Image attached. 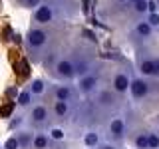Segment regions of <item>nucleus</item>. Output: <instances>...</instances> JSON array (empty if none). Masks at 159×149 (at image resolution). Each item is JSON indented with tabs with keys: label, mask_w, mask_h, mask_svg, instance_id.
I'll return each mask as SVG.
<instances>
[{
	"label": "nucleus",
	"mask_w": 159,
	"mask_h": 149,
	"mask_svg": "<svg viewBox=\"0 0 159 149\" xmlns=\"http://www.w3.org/2000/svg\"><path fill=\"white\" fill-rule=\"evenodd\" d=\"M54 109H56V113L60 117H64L68 113V102H56V107Z\"/></svg>",
	"instance_id": "13"
},
{
	"label": "nucleus",
	"mask_w": 159,
	"mask_h": 149,
	"mask_svg": "<svg viewBox=\"0 0 159 149\" xmlns=\"http://www.w3.org/2000/svg\"><path fill=\"white\" fill-rule=\"evenodd\" d=\"M84 141H86V145H88V147H96V145H98V141H99V139H98V133H88Z\"/></svg>",
	"instance_id": "14"
},
{
	"label": "nucleus",
	"mask_w": 159,
	"mask_h": 149,
	"mask_svg": "<svg viewBox=\"0 0 159 149\" xmlns=\"http://www.w3.org/2000/svg\"><path fill=\"white\" fill-rule=\"evenodd\" d=\"M44 92V82L42 79H34L32 82V93H42Z\"/></svg>",
	"instance_id": "17"
},
{
	"label": "nucleus",
	"mask_w": 159,
	"mask_h": 149,
	"mask_svg": "<svg viewBox=\"0 0 159 149\" xmlns=\"http://www.w3.org/2000/svg\"><path fill=\"white\" fill-rule=\"evenodd\" d=\"M6 149H18L20 147V139H16V137H10L8 141H6V145H4Z\"/></svg>",
	"instance_id": "20"
},
{
	"label": "nucleus",
	"mask_w": 159,
	"mask_h": 149,
	"mask_svg": "<svg viewBox=\"0 0 159 149\" xmlns=\"http://www.w3.org/2000/svg\"><path fill=\"white\" fill-rule=\"evenodd\" d=\"M48 145V139H46V135H38L36 139H34V147L36 149H44Z\"/></svg>",
	"instance_id": "16"
},
{
	"label": "nucleus",
	"mask_w": 159,
	"mask_h": 149,
	"mask_svg": "<svg viewBox=\"0 0 159 149\" xmlns=\"http://www.w3.org/2000/svg\"><path fill=\"white\" fill-rule=\"evenodd\" d=\"M131 2H133V4H135V2H139V0H131Z\"/></svg>",
	"instance_id": "30"
},
{
	"label": "nucleus",
	"mask_w": 159,
	"mask_h": 149,
	"mask_svg": "<svg viewBox=\"0 0 159 149\" xmlns=\"http://www.w3.org/2000/svg\"><path fill=\"white\" fill-rule=\"evenodd\" d=\"M133 6H135V12H145L147 6H149V2H147V0H139V2L133 4Z\"/></svg>",
	"instance_id": "21"
},
{
	"label": "nucleus",
	"mask_w": 159,
	"mask_h": 149,
	"mask_svg": "<svg viewBox=\"0 0 159 149\" xmlns=\"http://www.w3.org/2000/svg\"><path fill=\"white\" fill-rule=\"evenodd\" d=\"M155 8H157V4H155V2L151 0V2H149V6H147V10H149L151 14H155Z\"/></svg>",
	"instance_id": "25"
},
{
	"label": "nucleus",
	"mask_w": 159,
	"mask_h": 149,
	"mask_svg": "<svg viewBox=\"0 0 159 149\" xmlns=\"http://www.w3.org/2000/svg\"><path fill=\"white\" fill-rule=\"evenodd\" d=\"M109 131H111L116 137H121L123 135V121L121 119H113L111 125H109Z\"/></svg>",
	"instance_id": "9"
},
{
	"label": "nucleus",
	"mask_w": 159,
	"mask_h": 149,
	"mask_svg": "<svg viewBox=\"0 0 159 149\" xmlns=\"http://www.w3.org/2000/svg\"><path fill=\"white\" fill-rule=\"evenodd\" d=\"M76 72L78 74H86L88 72V66H86V64H78V66H76Z\"/></svg>",
	"instance_id": "24"
},
{
	"label": "nucleus",
	"mask_w": 159,
	"mask_h": 149,
	"mask_svg": "<svg viewBox=\"0 0 159 149\" xmlns=\"http://www.w3.org/2000/svg\"><path fill=\"white\" fill-rule=\"evenodd\" d=\"M30 97H32V92H22L18 96V103H20V106H28V103H30Z\"/></svg>",
	"instance_id": "15"
},
{
	"label": "nucleus",
	"mask_w": 159,
	"mask_h": 149,
	"mask_svg": "<svg viewBox=\"0 0 159 149\" xmlns=\"http://www.w3.org/2000/svg\"><path fill=\"white\" fill-rule=\"evenodd\" d=\"M137 34H139V36H149V34H151V24H149V22H139L137 24Z\"/></svg>",
	"instance_id": "11"
},
{
	"label": "nucleus",
	"mask_w": 159,
	"mask_h": 149,
	"mask_svg": "<svg viewBox=\"0 0 159 149\" xmlns=\"http://www.w3.org/2000/svg\"><path fill=\"white\" fill-rule=\"evenodd\" d=\"M56 70H58L60 76H64V78H72L74 74H76V68H74L72 64L68 62V60H62V62H58Z\"/></svg>",
	"instance_id": "5"
},
{
	"label": "nucleus",
	"mask_w": 159,
	"mask_h": 149,
	"mask_svg": "<svg viewBox=\"0 0 159 149\" xmlns=\"http://www.w3.org/2000/svg\"><path fill=\"white\" fill-rule=\"evenodd\" d=\"M159 147V135L149 133V149H157Z\"/></svg>",
	"instance_id": "19"
},
{
	"label": "nucleus",
	"mask_w": 159,
	"mask_h": 149,
	"mask_svg": "<svg viewBox=\"0 0 159 149\" xmlns=\"http://www.w3.org/2000/svg\"><path fill=\"white\" fill-rule=\"evenodd\" d=\"M70 88H66V86H62V88H58L56 89V97H58V102H68L70 99Z\"/></svg>",
	"instance_id": "10"
},
{
	"label": "nucleus",
	"mask_w": 159,
	"mask_h": 149,
	"mask_svg": "<svg viewBox=\"0 0 159 149\" xmlns=\"http://www.w3.org/2000/svg\"><path fill=\"white\" fill-rule=\"evenodd\" d=\"M22 74H24V76L28 74V64L26 62H22Z\"/></svg>",
	"instance_id": "27"
},
{
	"label": "nucleus",
	"mask_w": 159,
	"mask_h": 149,
	"mask_svg": "<svg viewBox=\"0 0 159 149\" xmlns=\"http://www.w3.org/2000/svg\"><path fill=\"white\" fill-rule=\"evenodd\" d=\"M141 72L145 74V76L159 74V62H153V60H143V62H141Z\"/></svg>",
	"instance_id": "6"
},
{
	"label": "nucleus",
	"mask_w": 159,
	"mask_h": 149,
	"mask_svg": "<svg viewBox=\"0 0 159 149\" xmlns=\"http://www.w3.org/2000/svg\"><path fill=\"white\" fill-rule=\"evenodd\" d=\"M131 93H133V97H143V96H147V92H149V86L143 79H133L131 82Z\"/></svg>",
	"instance_id": "3"
},
{
	"label": "nucleus",
	"mask_w": 159,
	"mask_h": 149,
	"mask_svg": "<svg viewBox=\"0 0 159 149\" xmlns=\"http://www.w3.org/2000/svg\"><path fill=\"white\" fill-rule=\"evenodd\" d=\"M102 149H113V147H111V145H103Z\"/></svg>",
	"instance_id": "29"
},
{
	"label": "nucleus",
	"mask_w": 159,
	"mask_h": 149,
	"mask_svg": "<svg viewBox=\"0 0 159 149\" xmlns=\"http://www.w3.org/2000/svg\"><path fill=\"white\" fill-rule=\"evenodd\" d=\"M113 88H116V92H127V88H131V79L125 74H117L113 79Z\"/></svg>",
	"instance_id": "4"
},
{
	"label": "nucleus",
	"mask_w": 159,
	"mask_h": 149,
	"mask_svg": "<svg viewBox=\"0 0 159 149\" xmlns=\"http://www.w3.org/2000/svg\"><path fill=\"white\" fill-rule=\"evenodd\" d=\"M12 40H14V42H16V44H20V42H22V36H18V34H16V36H14Z\"/></svg>",
	"instance_id": "28"
},
{
	"label": "nucleus",
	"mask_w": 159,
	"mask_h": 149,
	"mask_svg": "<svg viewBox=\"0 0 159 149\" xmlns=\"http://www.w3.org/2000/svg\"><path fill=\"white\" fill-rule=\"evenodd\" d=\"M50 133H52V137H54V139H58V141H60V139H64V131H62L60 127H54Z\"/></svg>",
	"instance_id": "22"
},
{
	"label": "nucleus",
	"mask_w": 159,
	"mask_h": 149,
	"mask_svg": "<svg viewBox=\"0 0 159 149\" xmlns=\"http://www.w3.org/2000/svg\"><path fill=\"white\" fill-rule=\"evenodd\" d=\"M147 22L151 24V26H159V14H149Z\"/></svg>",
	"instance_id": "23"
},
{
	"label": "nucleus",
	"mask_w": 159,
	"mask_h": 149,
	"mask_svg": "<svg viewBox=\"0 0 159 149\" xmlns=\"http://www.w3.org/2000/svg\"><path fill=\"white\" fill-rule=\"evenodd\" d=\"M96 84H98V79H96V76H86L82 79V82H80V89H82V92H92L93 88H96Z\"/></svg>",
	"instance_id": "7"
},
{
	"label": "nucleus",
	"mask_w": 159,
	"mask_h": 149,
	"mask_svg": "<svg viewBox=\"0 0 159 149\" xmlns=\"http://www.w3.org/2000/svg\"><path fill=\"white\" fill-rule=\"evenodd\" d=\"M119 2H127V0H119Z\"/></svg>",
	"instance_id": "31"
},
{
	"label": "nucleus",
	"mask_w": 159,
	"mask_h": 149,
	"mask_svg": "<svg viewBox=\"0 0 159 149\" xmlns=\"http://www.w3.org/2000/svg\"><path fill=\"white\" fill-rule=\"evenodd\" d=\"M135 145L137 149H149V135H137Z\"/></svg>",
	"instance_id": "12"
},
{
	"label": "nucleus",
	"mask_w": 159,
	"mask_h": 149,
	"mask_svg": "<svg viewBox=\"0 0 159 149\" xmlns=\"http://www.w3.org/2000/svg\"><path fill=\"white\" fill-rule=\"evenodd\" d=\"M34 18H36V22H40V24H48L50 20H52V8H50L48 4H40L36 14H34Z\"/></svg>",
	"instance_id": "2"
},
{
	"label": "nucleus",
	"mask_w": 159,
	"mask_h": 149,
	"mask_svg": "<svg viewBox=\"0 0 159 149\" xmlns=\"http://www.w3.org/2000/svg\"><path fill=\"white\" fill-rule=\"evenodd\" d=\"M46 40H48V34L42 32V30H30V32H28V44L34 46V48L42 46Z\"/></svg>",
	"instance_id": "1"
},
{
	"label": "nucleus",
	"mask_w": 159,
	"mask_h": 149,
	"mask_svg": "<svg viewBox=\"0 0 159 149\" xmlns=\"http://www.w3.org/2000/svg\"><path fill=\"white\" fill-rule=\"evenodd\" d=\"M26 6H40V0H26Z\"/></svg>",
	"instance_id": "26"
},
{
	"label": "nucleus",
	"mask_w": 159,
	"mask_h": 149,
	"mask_svg": "<svg viewBox=\"0 0 159 149\" xmlns=\"http://www.w3.org/2000/svg\"><path fill=\"white\" fill-rule=\"evenodd\" d=\"M14 109V103H6L2 109H0V117H10V113H12Z\"/></svg>",
	"instance_id": "18"
},
{
	"label": "nucleus",
	"mask_w": 159,
	"mask_h": 149,
	"mask_svg": "<svg viewBox=\"0 0 159 149\" xmlns=\"http://www.w3.org/2000/svg\"><path fill=\"white\" fill-rule=\"evenodd\" d=\"M46 117H48V109L46 107L38 106V107L32 109V119H34V121H44Z\"/></svg>",
	"instance_id": "8"
}]
</instances>
